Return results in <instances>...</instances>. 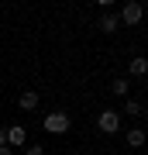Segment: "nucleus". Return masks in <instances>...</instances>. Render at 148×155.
I'll list each match as a JSON object with an SVG mask.
<instances>
[{
	"label": "nucleus",
	"mask_w": 148,
	"mask_h": 155,
	"mask_svg": "<svg viewBox=\"0 0 148 155\" xmlns=\"http://www.w3.org/2000/svg\"><path fill=\"white\" fill-rule=\"evenodd\" d=\"M69 114L66 110H52L48 117H45V131H48V134H66L69 131Z\"/></svg>",
	"instance_id": "f257e3e1"
},
{
	"label": "nucleus",
	"mask_w": 148,
	"mask_h": 155,
	"mask_svg": "<svg viewBox=\"0 0 148 155\" xmlns=\"http://www.w3.org/2000/svg\"><path fill=\"white\" fill-rule=\"evenodd\" d=\"M97 127H100V131H107V134H114L117 127H121V114H117V110H100Z\"/></svg>",
	"instance_id": "f03ea898"
},
{
	"label": "nucleus",
	"mask_w": 148,
	"mask_h": 155,
	"mask_svg": "<svg viewBox=\"0 0 148 155\" xmlns=\"http://www.w3.org/2000/svg\"><path fill=\"white\" fill-rule=\"evenodd\" d=\"M145 17V7L138 4V0H131V4H124V11H121V21L124 24H138Z\"/></svg>",
	"instance_id": "7ed1b4c3"
},
{
	"label": "nucleus",
	"mask_w": 148,
	"mask_h": 155,
	"mask_svg": "<svg viewBox=\"0 0 148 155\" xmlns=\"http://www.w3.org/2000/svg\"><path fill=\"white\" fill-rule=\"evenodd\" d=\"M14 145H28V131H24L21 124L7 127V148H14Z\"/></svg>",
	"instance_id": "20e7f679"
},
{
	"label": "nucleus",
	"mask_w": 148,
	"mask_h": 155,
	"mask_svg": "<svg viewBox=\"0 0 148 155\" xmlns=\"http://www.w3.org/2000/svg\"><path fill=\"white\" fill-rule=\"evenodd\" d=\"M17 104H21V110H35V107H38V93H35V90H24Z\"/></svg>",
	"instance_id": "39448f33"
},
{
	"label": "nucleus",
	"mask_w": 148,
	"mask_h": 155,
	"mask_svg": "<svg viewBox=\"0 0 148 155\" xmlns=\"http://www.w3.org/2000/svg\"><path fill=\"white\" fill-rule=\"evenodd\" d=\"M117 24H121V17H114V14H104V17H100V24H97V28L104 31V35H110V31H117Z\"/></svg>",
	"instance_id": "423d86ee"
},
{
	"label": "nucleus",
	"mask_w": 148,
	"mask_h": 155,
	"mask_svg": "<svg viewBox=\"0 0 148 155\" xmlns=\"http://www.w3.org/2000/svg\"><path fill=\"white\" fill-rule=\"evenodd\" d=\"M127 69H131V76H145V72H148V59L138 55V59H131V66H127Z\"/></svg>",
	"instance_id": "0eeeda50"
},
{
	"label": "nucleus",
	"mask_w": 148,
	"mask_h": 155,
	"mask_svg": "<svg viewBox=\"0 0 148 155\" xmlns=\"http://www.w3.org/2000/svg\"><path fill=\"white\" fill-rule=\"evenodd\" d=\"M145 138H148V134L141 131V127H134V131H127V145H131V148H141V145H145Z\"/></svg>",
	"instance_id": "6e6552de"
},
{
	"label": "nucleus",
	"mask_w": 148,
	"mask_h": 155,
	"mask_svg": "<svg viewBox=\"0 0 148 155\" xmlns=\"http://www.w3.org/2000/svg\"><path fill=\"white\" fill-rule=\"evenodd\" d=\"M110 90H114L117 97H124V93H127V79H114V83H110Z\"/></svg>",
	"instance_id": "1a4fd4ad"
},
{
	"label": "nucleus",
	"mask_w": 148,
	"mask_h": 155,
	"mask_svg": "<svg viewBox=\"0 0 148 155\" xmlns=\"http://www.w3.org/2000/svg\"><path fill=\"white\" fill-rule=\"evenodd\" d=\"M124 114H141V104H138V100H127V104H124Z\"/></svg>",
	"instance_id": "9d476101"
},
{
	"label": "nucleus",
	"mask_w": 148,
	"mask_h": 155,
	"mask_svg": "<svg viewBox=\"0 0 148 155\" xmlns=\"http://www.w3.org/2000/svg\"><path fill=\"white\" fill-rule=\"evenodd\" d=\"M28 155H45V148L41 145H28Z\"/></svg>",
	"instance_id": "9b49d317"
},
{
	"label": "nucleus",
	"mask_w": 148,
	"mask_h": 155,
	"mask_svg": "<svg viewBox=\"0 0 148 155\" xmlns=\"http://www.w3.org/2000/svg\"><path fill=\"white\" fill-rule=\"evenodd\" d=\"M7 145V127H0V148Z\"/></svg>",
	"instance_id": "f8f14e48"
},
{
	"label": "nucleus",
	"mask_w": 148,
	"mask_h": 155,
	"mask_svg": "<svg viewBox=\"0 0 148 155\" xmlns=\"http://www.w3.org/2000/svg\"><path fill=\"white\" fill-rule=\"evenodd\" d=\"M0 155H11V148H7V145H4V148H0Z\"/></svg>",
	"instance_id": "ddd939ff"
},
{
	"label": "nucleus",
	"mask_w": 148,
	"mask_h": 155,
	"mask_svg": "<svg viewBox=\"0 0 148 155\" xmlns=\"http://www.w3.org/2000/svg\"><path fill=\"white\" fill-rule=\"evenodd\" d=\"M145 59H148V55H145Z\"/></svg>",
	"instance_id": "4468645a"
}]
</instances>
